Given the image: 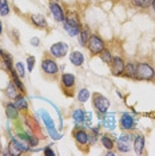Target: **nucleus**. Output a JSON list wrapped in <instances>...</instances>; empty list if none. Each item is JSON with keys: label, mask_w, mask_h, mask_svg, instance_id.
<instances>
[{"label": "nucleus", "mask_w": 155, "mask_h": 156, "mask_svg": "<svg viewBox=\"0 0 155 156\" xmlns=\"http://www.w3.org/2000/svg\"><path fill=\"white\" fill-rule=\"evenodd\" d=\"M103 126L108 129L115 128V113H107L103 119Z\"/></svg>", "instance_id": "nucleus-18"}, {"label": "nucleus", "mask_w": 155, "mask_h": 156, "mask_svg": "<svg viewBox=\"0 0 155 156\" xmlns=\"http://www.w3.org/2000/svg\"><path fill=\"white\" fill-rule=\"evenodd\" d=\"M34 64H35V56H28L27 59V67H28V71H32L34 69Z\"/></svg>", "instance_id": "nucleus-34"}, {"label": "nucleus", "mask_w": 155, "mask_h": 156, "mask_svg": "<svg viewBox=\"0 0 155 156\" xmlns=\"http://www.w3.org/2000/svg\"><path fill=\"white\" fill-rule=\"evenodd\" d=\"M31 22H32V24H35L36 27H41V28L47 27V20H45V17L43 15H39V13L31 16Z\"/></svg>", "instance_id": "nucleus-16"}, {"label": "nucleus", "mask_w": 155, "mask_h": 156, "mask_svg": "<svg viewBox=\"0 0 155 156\" xmlns=\"http://www.w3.org/2000/svg\"><path fill=\"white\" fill-rule=\"evenodd\" d=\"M27 141L31 147H36L39 144V139L36 136H34V135H27Z\"/></svg>", "instance_id": "nucleus-32"}, {"label": "nucleus", "mask_w": 155, "mask_h": 156, "mask_svg": "<svg viewBox=\"0 0 155 156\" xmlns=\"http://www.w3.org/2000/svg\"><path fill=\"white\" fill-rule=\"evenodd\" d=\"M134 126H135V122H134L132 116L130 115V113H123L122 118H121V127L124 131H130L134 128Z\"/></svg>", "instance_id": "nucleus-12"}, {"label": "nucleus", "mask_w": 155, "mask_h": 156, "mask_svg": "<svg viewBox=\"0 0 155 156\" xmlns=\"http://www.w3.org/2000/svg\"><path fill=\"white\" fill-rule=\"evenodd\" d=\"M154 0H132V4L136 7H140V8H149V7L153 5Z\"/></svg>", "instance_id": "nucleus-25"}, {"label": "nucleus", "mask_w": 155, "mask_h": 156, "mask_svg": "<svg viewBox=\"0 0 155 156\" xmlns=\"http://www.w3.org/2000/svg\"><path fill=\"white\" fill-rule=\"evenodd\" d=\"M16 72H17V75H19L20 77H24V76H26L24 66L22 64V63H16Z\"/></svg>", "instance_id": "nucleus-33"}, {"label": "nucleus", "mask_w": 155, "mask_h": 156, "mask_svg": "<svg viewBox=\"0 0 155 156\" xmlns=\"http://www.w3.org/2000/svg\"><path fill=\"white\" fill-rule=\"evenodd\" d=\"M55 2H58V0H55Z\"/></svg>", "instance_id": "nucleus-42"}, {"label": "nucleus", "mask_w": 155, "mask_h": 156, "mask_svg": "<svg viewBox=\"0 0 155 156\" xmlns=\"http://www.w3.org/2000/svg\"><path fill=\"white\" fill-rule=\"evenodd\" d=\"M131 135H127V133H123L119 137V141H118V150L121 152H127L130 151V145H131Z\"/></svg>", "instance_id": "nucleus-11"}, {"label": "nucleus", "mask_w": 155, "mask_h": 156, "mask_svg": "<svg viewBox=\"0 0 155 156\" xmlns=\"http://www.w3.org/2000/svg\"><path fill=\"white\" fill-rule=\"evenodd\" d=\"M2 56H3V51H2V49H0V58H2Z\"/></svg>", "instance_id": "nucleus-40"}, {"label": "nucleus", "mask_w": 155, "mask_h": 156, "mask_svg": "<svg viewBox=\"0 0 155 156\" xmlns=\"http://www.w3.org/2000/svg\"><path fill=\"white\" fill-rule=\"evenodd\" d=\"M17 108L13 103H8V104L5 105V113L7 116H8L9 119H17V116H19V111H17Z\"/></svg>", "instance_id": "nucleus-15"}, {"label": "nucleus", "mask_w": 155, "mask_h": 156, "mask_svg": "<svg viewBox=\"0 0 155 156\" xmlns=\"http://www.w3.org/2000/svg\"><path fill=\"white\" fill-rule=\"evenodd\" d=\"M0 152H2V147H0Z\"/></svg>", "instance_id": "nucleus-41"}, {"label": "nucleus", "mask_w": 155, "mask_h": 156, "mask_svg": "<svg viewBox=\"0 0 155 156\" xmlns=\"http://www.w3.org/2000/svg\"><path fill=\"white\" fill-rule=\"evenodd\" d=\"M41 113V118H43L44 120V123H45V127H47V129H48V132H50V135L52 136V139H55V140H59L62 137V135L59 133V132H56L55 131V124H54V120L51 119V116L48 115V112H45L44 109H41L40 111Z\"/></svg>", "instance_id": "nucleus-4"}, {"label": "nucleus", "mask_w": 155, "mask_h": 156, "mask_svg": "<svg viewBox=\"0 0 155 156\" xmlns=\"http://www.w3.org/2000/svg\"><path fill=\"white\" fill-rule=\"evenodd\" d=\"M153 8H154V12H155V0H154V3H153Z\"/></svg>", "instance_id": "nucleus-39"}, {"label": "nucleus", "mask_w": 155, "mask_h": 156, "mask_svg": "<svg viewBox=\"0 0 155 156\" xmlns=\"http://www.w3.org/2000/svg\"><path fill=\"white\" fill-rule=\"evenodd\" d=\"M143 148H144V136L142 133H139L134 139V150H135L136 154H142Z\"/></svg>", "instance_id": "nucleus-13"}, {"label": "nucleus", "mask_w": 155, "mask_h": 156, "mask_svg": "<svg viewBox=\"0 0 155 156\" xmlns=\"http://www.w3.org/2000/svg\"><path fill=\"white\" fill-rule=\"evenodd\" d=\"M9 13V5L7 0H0V15L7 16Z\"/></svg>", "instance_id": "nucleus-27"}, {"label": "nucleus", "mask_w": 155, "mask_h": 156, "mask_svg": "<svg viewBox=\"0 0 155 156\" xmlns=\"http://www.w3.org/2000/svg\"><path fill=\"white\" fill-rule=\"evenodd\" d=\"M155 76V71L151 66L146 63L136 64V77L140 80H151Z\"/></svg>", "instance_id": "nucleus-1"}, {"label": "nucleus", "mask_w": 155, "mask_h": 156, "mask_svg": "<svg viewBox=\"0 0 155 156\" xmlns=\"http://www.w3.org/2000/svg\"><path fill=\"white\" fill-rule=\"evenodd\" d=\"M102 144L104 145L106 148H107V150H111V148H114V141H112L110 137H107L106 136V135H103V136H102Z\"/></svg>", "instance_id": "nucleus-31"}, {"label": "nucleus", "mask_w": 155, "mask_h": 156, "mask_svg": "<svg viewBox=\"0 0 155 156\" xmlns=\"http://www.w3.org/2000/svg\"><path fill=\"white\" fill-rule=\"evenodd\" d=\"M16 84L15 83H9L8 84V87H7V90H5V94H7V96H8L9 99H15L17 96V90H16Z\"/></svg>", "instance_id": "nucleus-22"}, {"label": "nucleus", "mask_w": 155, "mask_h": 156, "mask_svg": "<svg viewBox=\"0 0 155 156\" xmlns=\"http://www.w3.org/2000/svg\"><path fill=\"white\" fill-rule=\"evenodd\" d=\"M50 11L52 13V16H54V19L56 20V22H64L66 16H64V12H63L62 7L58 4L56 2H52L50 4Z\"/></svg>", "instance_id": "nucleus-10"}, {"label": "nucleus", "mask_w": 155, "mask_h": 156, "mask_svg": "<svg viewBox=\"0 0 155 156\" xmlns=\"http://www.w3.org/2000/svg\"><path fill=\"white\" fill-rule=\"evenodd\" d=\"M99 55H100V59L103 60L104 63H107V64H111V63H112V56H111V54H110V51H108V49H103Z\"/></svg>", "instance_id": "nucleus-28"}, {"label": "nucleus", "mask_w": 155, "mask_h": 156, "mask_svg": "<svg viewBox=\"0 0 155 156\" xmlns=\"http://www.w3.org/2000/svg\"><path fill=\"white\" fill-rule=\"evenodd\" d=\"M87 47L92 55H99L104 49V41L98 35H91L88 41H87Z\"/></svg>", "instance_id": "nucleus-3"}, {"label": "nucleus", "mask_w": 155, "mask_h": 156, "mask_svg": "<svg viewBox=\"0 0 155 156\" xmlns=\"http://www.w3.org/2000/svg\"><path fill=\"white\" fill-rule=\"evenodd\" d=\"M44 154H45V155H48V156H55V152L52 151L50 147H45V150H44Z\"/></svg>", "instance_id": "nucleus-36"}, {"label": "nucleus", "mask_w": 155, "mask_h": 156, "mask_svg": "<svg viewBox=\"0 0 155 156\" xmlns=\"http://www.w3.org/2000/svg\"><path fill=\"white\" fill-rule=\"evenodd\" d=\"M112 73H114L115 76H119L122 75L123 72H124V60H123L121 56H116V58H112Z\"/></svg>", "instance_id": "nucleus-9"}, {"label": "nucleus", "mask_w": 155, "mask_h": 156, "mask_svg": "<svg viewBox=\"0 0 155 156\" xmlns=\"http://www.w3.org/2000/svg\"><path fill=\"white\" fill-rule=\"evenodd\" d=\"M11 75H12V79H13V83L16 84V87L19 88L20 91H24V86L22 84V81L19 79V75H17L16 71H11Z\"/></svg>", "instance_id": "nucleus-30"}, {"label": "nucleus", "mask_w": 155, "mask_h": 156, "mask_svg": "<svg viewBox=\"0 0 155 156\" xmlns=\"http://www.w3.org/2000/svg\"><path fill=\"white\" fill-rule=\"evenodd\" d=\"M124 72H126V76H128V77H136V64H134V63L126 64Z\"/></svg>", "instance_id": "nucleus-21"}, {"label": "nucleus", "mask_w": 155, "mask_h": 156, "mask_svg": "<svg viewBox=\"0 0 155 156\" xmlns=\"http://www.w3.org/2000/svg\"><path fill=\"white\" fill-rule=\"evenodd\" d=\"M3 62H4V64H5V67H7V69L11 72V71H13V68H12V58L9 56L8 54H5V52H3Z\"/></svg>", "instance_id": "nucleus-29"}, {"label": "nucleus", "mask_w": 155, "mask_h": 156, "mask_svg": "<svg viewBox=\"0 0 155 156\" xmlns=\"http://www.w3.org/2000/svg\"><path fill=\"white\" fill-rule=\"evenodd\" d=\"M67 51H68V45H67L66 43H63V41H59V43H55L51 45V55L55 56V58H63Z\"/></svg>", "instance_id": "nucleus-8"}, {"label": "nucleus", "mask_w": 155, "mask_h": 156, "mask_svg": "<svg viewBox=\"0 0 155 156\" xmlns=\"http://www.w3.org/2000/svg\"><path fill=\"white\" fill-rule=\"evenodd\" d=\"M62 83H63V86L67 88H72L75 86V76H74L72 73H64V75L62 76Z\"/></svg>", "instance_id": "nucleus-19"}, {"label": "nucleus", "mask_w": 155, "mask_h": 156, "mask_svg": "<svg viewBox=\"0 0 155 156\" xmlns=\"http://www.w3.org/2000/svg\"><path fill=\"white\" fill-rule=\"evenodd\" d=\"M41 69L47 75H56L59 72V67L54 59H44L41 62Z\"/></svg>", "instance_id": "nucleus-6"}, {"label": "nucleus", "mask_w": 155, "mask_h": 156, "mask_svg": "<svg viewBox=\"0 0 155 156\" xmlns=\"http://www.w3.org/2000/svg\"><path fill=\"white\" fill-rule=\"evenodd\" d=\"M90 28L88 27H83L82 30H80V44L82 45H86L87 41H88L90 39Z\"/></svg>", "instance_id": "nucleus-20"}, {"label": "nucleus", "mask_w": 155, "mask_h": 156, "mask_svg": "<svg viewBox=\"0 0 155 156\" xmlns=\"http://www.w3.org/2000/svg\"><path fill=\"white\" fill-rule=\"evenodd\" d=\"M94 105H95V108L98 109V112L103 115V113L107 112L108 107H110V100H108V99H106L103 95L96 94L94 96Z\"/></svg>", "instance_id": "nucleus-5"}, {"label": "nucleus", "mask_w": 155, "mask_h": 156, "mask_svg": "<svg viewBox=\"0 0 155 156\" xmlns=\"http://www.w3.org/2000/svg\"><path fill=\"white\" fill-rule=\"evenodd\" d=\"M75 140L79 144H82V145L87 144V143H88V133H87L86 131H83V129L76 131V132H75Z\"/></svg>", "instance_id": "nucleus-17"}, {"label": "nucleus", "mask_w": 155, "mask_h": 156, "mask_svg": "<svg viewBox=\"0 0 155 156\" xmlns=\"http://www.w3.org/2000/svg\"><path fill=\"white\" fill-rule=\"evenodd\" d=\"M64 30L68 32L70 36H76V35L80 34V26H79V20H78L76 16H68L67 19H64Z\"/></svg>", "instance_id": "nucleus-2"}, {"label": "nucleus", "mask_w": 155, "mask_h": 156, "mask_svg": "<svg viewBox=\"0 0 155 156\" xmlns=\"http://www.w3.org/2000/svg\"><path fill=\"white\" fill-rule=\"evenodd\" d=\"M88 98H90V91L87 90V88H82V90L79 91V94H78V100L82 101V103L87 101Z\"/></svg>", "instance_id": "nucleus-26"}, {"label": "nucleus", "mask_w": 155, "mask_h": 156, "mask_svg": "<svg viewBox=\"0 0 155 156\" xmlns=\"http://www.w3.org/2000/svg\"><path fill=\"white\" fill-rule=\"evenodd\" d=\"M70 62H71L74 66L79 67V66H82V64H83V62H84V56H83L82 52L75 51V52H72V54L70 55Z\"/></svg>", "instance_id": "nucleus-14"}, {"label": "nucleus", "mask_w": 155, "mask_h": 156, "mask_svg": "<svg viewBox=\"0 0 155 156\" xmlns=\"http://www.w3.org/2000/svg\"><path fill=\"white\" fill-rule=\"evenodd\" d=\"M9 154L11 155H22L23 152H27L28 151V147H27V144H24L22 143V141H19V140H16V139H13L11 143H9Z\"/></svg>", "instance_id": "nucleus-7"}, {"label": "nucleus", "mask_w": 155, "mask_h": 156, "mask_svg": "<svg viewBox=\"0 0 155 156\" xmlns=\"http://www.w3.org/2000/svg\"><path fill=\"white\" fill-rule=\"evenodd\" d=\"M2 32H3V26H2V22H0V35H2Z\"/></svg>", "instance_id": "nucleus-38"}, {"label": "nucleus", "mask_w": 155, "mask_h": 156, "mask_svg": "<svg viewBox=\"0 0 155 156\" xmlns=\"http://www.w3.org/2000/svg\"><path fill=\"white\" fill-rule=\"evenodd\" d=\"M84 115H86V112H84L83 109H75L72 113V118L75 120V123L80 124V123L84 122Z\"/></svg>", "instance_id": "nucleus-24"}, {"label": "nucleus", "mask_w": 155, "mask_h": 156, "mask_svg": "<svg viewBox=\"0 0 155 156\" xmlns=\"http://www.w3.org/2000/svg\"><path fill=\"white\" fill-rule=\"evenodd\" d=\"M13 104L16 105L19 109H27L28 108V103H27V100L24 98H22V96H17L15 98V101H13Z\"/></svg>", "instance_id": "nucleus-23"}, {"label": "nucleus", "mask_w": 155, "mask_h": 156, "mask_svg": "<svg viewBox=\"0 0 155 156\" xmlns=\"http://www.w3.org/2000/svg\"><path fill=\"white\" fill-rule=\"evenodd\" d=\"M91 118H92V113L91 112H87L86 115H84V122L88 124V127L91 126Z\"/></svg>", "instance_id": "nucleus-35"}, {"label": "nucleus", "mask_w": 155, "mask_h": 156, "mask_svg": "<svg viewBox=\"0 0 155 156\" xmlns=\"http://www.w3.org/2000/svg\"><path fill=\"white\" fill-rule=\"evenodd\" d=\"M39 43H40V41H39V39H38V37H32V39H31V44L35 45V47H38Z\"/></svg>", "instance_id": "nucleus-37"}]
</instances>
